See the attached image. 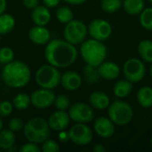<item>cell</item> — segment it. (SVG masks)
<instances>
[{
    "label": "cell",
    "instance_id": "3957f363",
    "mask_svg": "<svg viewBox=\"0 0 152 152\" xmlns=\"http://www.w3.org/2000/svg\"><path fill=\"white\" fill-rule=\"evenodd\" d=\"M79 52L84 61L94 67L102 63L107 56V48L104 44L94 38L82 42Z\"/></svg>",
    "mask_w": 152,
    "mask_h": 152
},
{
    "label": "cell",
    "instance_id": "60d3db41",
    "mask_svg": "<svg viewBox=\"0 0 152 152\" xmlns=\"http://www.w3.org/2000/svg\"><path fill=\"white\" fill-rule=\"evenodd\" d=\"M93 151L94 152H105L106 151V148L102 144L97 143L93 147Z\"/></svg>",
    "mask_w": 152,
    "mask_h": 152
},
{
    "label": "cell",
    "instance_id": "74e56055",
    "mask_svg": "<svg viewBox=\"0 0 152 152\" xmlns=\"http://www.w3.org/2000/svg\"><path fill=\"white\" fill-rule=\"evenodd\" d=\"M23 4L28 9H34L38 5V0H23Z\"/></svg>",
    "mask_w": 152,
    "mask_h": 152
},
{
    "label": "cell",
    "instance_id": "c3c4849f",
    "mask_svg": "<svg viewBox=\"0 0 152 152\" xmlns=\"http://www.w3.org/2000/svg\"><path fill=\"white\" fill-rule=\"evenodd\" d=\"M0 41H1V34H0Z\"/></svg>",
    "mask_w": 152,
    "mask_h": 152
},
{
    "label": "cell",
    "instance_id": "836d02e7",
    "mask_svg": "<svg viewBox=\"0 0 152 152\" xmlns=\"http://www.w3.org/2000/svg\"><path fill=\"white\" fill-rule=\"evenodd\" d=\"M41 151L44 152H58L60 151V146L55 141L48 138L42 142Z\"/></svg>",
    "mask_w": 152,
    "mask_h": 152
},
{
    "label": "cell",
    "instance_id": "8992f818",
    "mask_svg": "<svg viewBox=\"0 0 152 152\" xmlns=\"http://www.w3.org/2000/svg\"><path fill=\"white\" fill-rule=\"evenodd\" d=\"M87 33V27L83 21L78 20H72L66 24L63 36L66 41L76 45L86 40Z\"/></svg>",
    "mask_w": 152,
    "mask_h": 152
},
{
    "label": "cell",
    "instance_id": "1f68e13d",
    "mask_svg": "<svg viewBox=\"0 0 152 152\" xmlns=\"http://www.w3.org/2000/svg\"><path fill=\"white\" fill-rule=\"evenodd\" d=\"M53 104L58 110H67L69 108L70 102H69V99L66 95L60 94L57 97L55 96Z\"/></svg>",
    "mask_w": 152,
    "mask_h": 152
},
{
    "label": "cell",
    "instance_id": "bcb514c9",
    "mask_svg": "<svg viewBox=\"0 0 152 152\" xmlns=\"http://www.w3.org/2000/svg\"><path fill=\"white\" fill-rule=\"evenodd\" d=\"M151 146H152V136H151Z\"/></svg>",
    "mask_w": 152,
    "mask_h": 152
},
{
    "label": "cell",
    "instance_id": "8d00e7d4",
    "mask_svg": "<svg viewBox=\"0 0 152 152\" xmlns=\"http://www.w3.org/2000/svg\"><path fill=\"white\" fill-rule=\"evenodd\" d=\"M19 151L20 152H40L41 149L37 145V143L28 142V143L23 144Z\"/></svg>",
    "mask_w": 152,
    "mask_h": 152
},
{
    "label": "cell",
    "instance_id": "83f0119b",
    "mask_svg": "<svg viewBox=\"0 0 152 152\" xmlns=\"http://www.w3.org/2000/svg\"><path fill=\"white\" fill-rule=\"evenodd\" d=\"M30 95L21 93L18 94L12 100V105L18 110H24L30 105Z\"/></svg>",
    "mask_w": 152,
    "mask_h": 152
},
{
    "label": "cell",
    "instance_id": "7c38bea8",
    "mask_svg": "<svg viewBox=\"0 0 152 152\" xmlns=\"http://www.w3.org/2000/svg\"><path fill=\"white\" fill-rule=\"evenodd\" d=\"M50 129L57 132L65 130L70 122V118L66 110H57L53 112L47 120Z\"/></svg>",
    "mask_w": 152,
    "mask_h": 152
},
{
    "label": "cell",
    "instance_id": "7a4b0ae2",
    "mask_svg": "<svg viewBox=\"0 0 152 152\" xmlns=\"http://www.w3.org/2000/svg\"><path fill=\"white\" fill-rule=\"evenodd\" d=\"M1 77L5 86L20 88L25 86L29 82L31 71L25 62L13 60L9 63L4 64Z\"/></svg>",
    "mask_w": 152,
    "mask_h": 152
},
{
    "label": "cell",
    "instance_id": "d6986e66",
    "mask_svg": "<svg viewBox=\"0 0 152 152\" xmlns=\"http://www.w3.org/2000/svg\"><path fill=\"white\" fill-rule=\"evenodd\" d=\"M34 130L41 134L45 140L50 136V127L48 122L42 118H33L27 122Z\"/></svg>",
    "mask_w": 152,
    "mask_h": 152
},
{
    "label": "cell",
    "instance_id": "44dd1931",
    "mask_svg": "<svg viewBox=\"0 0 152 152\" xmlns=\"http://www.w3.org/2000/svg\"><path fill=\"white\" fill-rule=\"evenodd\" d=\"M133 91V83L126 79L118 81L113 86V93L117 97L125 98L128 96Z\"/></svg>",
    "mask_w": 152,
    "mask_h": 152
},
{
    "label": "cell",
    "instance_id": "7bdbcfd3",
    "mask_svg": "<svg viewBox=\"0 0 152 152\" xmlns=\"http://www.w3.org/2000/svg\"><path fill=\"white\" fill-rule=\"evenodd\" d=\"M64 1L69 4H81L85 3L86 0H64Z\"/></svg>",
    "mask_w": 152,
    "mask_h": 152
},
{
    "label": "cell",
    "instance_id": "484cf974",
    "mask_svg": "<svg viewBox=\"0 0 152 152\" xmlns=\"http://www.w3.org/2000/svg\"><path fill=\"white\" fill-rule=\"evenodd\" d=\"M138 52L143 61L152 63V41L142 40L138 45Z\"/></svg>",
    "mask_w": 152,
    "mask_h": 152
},
{
    "label": "cell",
    "instance_id": "cb8c5ba5",
    "mask_svg": "<svg viewBox=\"0 0 152 152\" xmlns=\"http://www.w3.org/2000/svg\"><path fill=\"white\" fill-rule=\"evenodd\" d=\"M83 74H84V80L88 85H94L98 83L101 77L99 75L97 67H94L89 64H86L84 67Z\"/></svg>",
    "mask_w": 152,
    "mask_h": 152
},
{
    "label": "cell",
    "instance_id": "e575fe53",
    "mask_svg": "<svg viewBox=\"0 0 152 152\" xmlns=\"http://www.w3.org/2000/svg\"><path fill=\"white\" fill-rule=\"evenodd\" d=\"M8 127L10 130H12L14 133H18L21 131L24 127V122L21 118H12L8 123Z\"/></svg>",
    "mask_w": 152,
    "mask_h": 152
},
{
    "label": "cell",
    "instance_id": "7dc6e473",
    "mask_svg": "<svg viewBox=\"0 0 152 152\" xmlns=\"http://www.w3.org/2000/svg\"><path fill=\"white\" fill-rule=\"evenodd\" d=\"M149 1H150V2H151V3L152 4V0H149Z\"/></svg>",
    "mask_w": 152,
    "mask_h": 152
},
{
    "label": "cell",
    "instance_id": "603a6c76",
    "mask_svg": "<svg viewBox=\"0 0 152 152\" xmlns=\"http://www.w3.org/2000/svg\"><path fill=\"white\" fill-rule=\"evenodd\" d=\"M123 7L130 15H138L144 9V0H124Z\"/></svg>",
    "mask_w": 152,
    "mask_h": 152
},
{
    "label": "cell",
    "instance_id": "5b68a950",
    "mask_svg": "<svg viewBox=\"0 0 152 152\" xmlns=\"http://www.w3.org/2000/svg\"><path fill=\"white\" fill-rule=\"evenodd\" d=\"M108 115L110 119L117 126H126L134 117L132 106L123 101H115L109 106Z\"/></svg>",
    "mask_w": 152,
    "mask_h": 152
},
{
    "label": "cell",
    "instance_id": "d4e9b609",
    "mask_svg": "<svg viewBox=\"0 0 152 152\" xmlns=\"http://www.w3.org/2000/svg\"><path fill=\"white\" fill-rule=\"evenodd\" d=\"M15 26V20L11 14L3 13L0 15V34L4 35L11 32Z\"/></svg>",
    "mask_w": 152,
    "mask_h": 152
},
{
    "label": "cell",
    "instance_id": "d590c367",
    "mask_svg": "<svg viewBox=\"0 0 152 152\" xmlns=\"http://www.w3.org/2000/svg\"><path fill=\"white\" fill-rule=\"evenodd\" d=\"M13 105L9 101H2L0 102V117L6 118L12 111Z\"/></svg>",
    "mask_w": 152,
    "mask_h": 152
},
{
    "label": "cell",
    "instance_id": "277c9868",
    "mask_svg": "<svg viewBox=\"0 0 152 152\" xmlns=\"http://www.w3.org/2000/svg\"><path fill=\"white\" fill-rule=\"evenodd\" d=\"M61 74L58 68L47 64L41 66L36 72L35 79L41 88L53 89L61 84Z\"/></svg>",
    "mask_w": 152,
    "mask_h": 152
},
{
    "label": "cell",
    "instance_id": "ba28073f",
    "mask_svg": "<svg viewBox=\"0 0 152 152\" xmlns=\"http://www.w3.org/2000/svg\"><path fill=\"white\" fill-rule=\"evenodd\" d=\"M69 140L79 146L87 145L93 140L92 129L84 123H77L72 126L69 131Z\"/></svg>",
    "mask_w": 152,
    "mask_h": 152
},
{
    "label": "cell",
    "instance_id": "9c48e42d",
    "mask_svg": "<svg viewBox=\"0 0 152 152\" xmlns=\"http://www.w3.org/2000/svg\"><path fill=\"white\" fill-rule=\"evenodd\" d=\"M87 30L92 38L102 42L107 40L112 33V28L110 22L102 19H95L92 20Z\"/></svg>",
    "mask_w": 152,
    "mask_h": 152
},
{
    "label": "cell",
    "instance_id": "f546056e",
    "mask_svg": "<svg viewBox=\"0 0 152 152\" xmlns=\"http://www.w3.org/2000/svg\"><path fill=\"white\" fill-rule=\"evenodd\" d=\"M140 23L147 30H152V7L144 8L140 13Z\"/></svg>",
    "mask_w": 152,
    "mask_h": 152
},
{
    "label": "cell",
    "instance_id": "ee69618b",
    "mask_svg": "<svg viewBox=\"0 0 152 152\" xmlns=\"http://www.w3.org/2000/svg\"><path fill=\"white\" fill-rule=\"evenodd\" d=\"M3 129V121L1 119V117H0V131Z\"/></svg>",
    "mask_w": 152,
    "mask_h": 152
},
{
    "label": "cell",
    "instance_id": "ffe728a7",
    "mask_svg": "<svg viewBox=\"0 0 152 152\" xmlns=\"http://www.w3.org/2000/svg\"><path fill=\"white\" fill-rule=\"evenodd\" d=\"M137 102L143 108L152 107V87L142 86L141 87L136 95Z\"/></svg>",
    "mask_w": 152,
    "mask_h": 152
},
{
    "label": "cell",
    "instance_id": "2e32d148",
    "mask_svg": "<svg viewBox=\"0 0 152 152\" xmlns=\"http://www.w3.org/2000/svg\"><path fill=\"white\" fill-rule=\"evenodd\" d=\"M97 69L100 77L106 80L116 79L120 74L118 65L111 61H103L97 67Z\"/></svg>",
    "mask_w": 152,
    "mask_h": 152
},
{
    "label": "cell",
    "instance_id": "b9f144b4",
    "mask_svg": "<svg viewBox=\"0 0 152 152\" xmlns=\"http://www.w3.org/2000/svg\"><path fill=\"white\" fill-rule=\"evenodd\" d=\"M6 0H0V15L3 14L6 9Z\"/></svg>",
    "mask_w": 152,
    "mask_h": 152
},
{
    "label": "cell",
    "instance_id": "5bb4252c",
    "mask_svg": "<svg viewBox=\"0 0 152 152\" xmlns=\"http://www.w3.org/2000/svg\"><path fill=\"white\" fill-rule=\"evenodd\" d=\"M28 38L31 42L38 45H46L51 38L50 31L45 26L36 25L28 31Z\"/></svg>",
    "mask_w": 152,
    "mask_h": 152
},
{
    "label": "cell",
    "instance_id": "30bf717a",
    "mask_svg": "<svg viewBox=\"0 0 152 152\" xmlns=\"http://www.w3.org/2000/svg\"><path fill=\"white\" fill-rule=\"evenodd\" d=\"M70 120L75 123H89L94 118V111L90 106L83 102H76L69 108Z\"/></svg>",
    "mask_w": 152,
    "mask_h": 152
},
{
    "label": "cell",
    "instance_id": "52a82bcc",
    "mask_svg": "<svg viewBox=\"0 0 152 152\" xmlns=\"http://www.w3.org/2000/svg\"><path fill=\"white\" fill-rule=\"evenodd\" d=\"M123 72L126 80L131 83H138L143 79L146 73V68L141 60L131 58L125 62Z\"/></svg>",
    "mask_w": 152,
    "mask_h": 152
},
{
    "label": "cell",
    "instance_id": "4dcf8cb0",
    "mask_svg": "<svg viewBox=\"0 0 152 152\" xmlns=\"http://www.w3.org/2000/svg\"><path fill=\"white\" fill-rule=\"evenodd\" d=\"M122 5L121 0H102L101 7L108 13H114L120 9Z\"/></svg>",
    "mask_w": 152,
    "mask_h": 152
},
{
    "label": "cell",
    "instance_id": "f1b7e54d",
    "mask_svg": "<svg viewBox=\"0 0 152 152\" xmlns=\"http://www.w3.org/2000/svg\"><path fill=\"white\" fill-rule=\"evenodd\" d=\"M56 18L61 23L67 24L73 20V12L68 6H61L56 11Z\"/></svg>",
    "mask_w": 152,
    "mask_h": 152
},
{
    "label": "cell",
    "instance_id": "6da1fadb",
    "mask_svg": "<svg viewBox=\"0 0 152 152\" xmlns=\"http://www.w3.org/2000/svg\"><path fill=\"white\" fill-rule=\"evenodd\" d=\"M76 46L66 40H50L45 49V56L48 62L58 69H64L72 65L77 58Z\"/></svg>",
    "mask_w": 152,
    "mask_h": 152
},
{
    "label": "cell",
    "instance_id": "d6a6232c",
    "mask_svg": "<svg viewBox=\"0 0 152 152\" xmlns=\"http://www.w3.org/2000/svg\"><path fill=\"white\" fill-rule=\"evenodd\" d=\"M14 60V53L10 47H3L0 49V63L7 64Z\"/></svg>",
    "mask_w": 152,
    "mask_h": 152
},
{
    "label": "cell",
    "instance_id": "e0dca14e",
    "mask_svg": "<svg viewBox=\"0 0 152 152\" xmlns=\"http://www.w3.org/2000/svg\"><path fill=\"white\" fill-rule=\"evenodd\" d=\"M31 18L36 25L46 26L51 20V12L48 7L44 5H37L32 10Z\"/></svg>",
    "mask_w": 152,
    "mask_h": 152
},
{
    "label": "cell",
    "instance_id": "ac0fdd59",
    "mask_svg": "<svg viewBox=\"0 0 152 152\" xmlns=\"http://www.w3.org/2000/svg\"><path fill=\"white\" fill-rule=\"evenodd\" d=\"M89 102L91 106L96 110H105L109 108L110 104V99L107 94L96 91L90 94Z\"/></svg>",
    "mask_w": 152,
    "mask_h": 152
},
{
    "label": "cell",
    "instance_id": "4fadbf2b",
    "mask_svg": "<svg viewBox=\"0 0 152 152\" xmlns=\"http://www.w3.org/2000/svg\"><path fill=\"white\" fill-rule=\"evenodd\" d=\"M94 132L102 138H110L114 134V123L106 117H99L94 123Z\"/></svg>",
    "mask_w": 152,
    "mask_h": 152
},
{
    "label": "cell",
    "instance_id": "f6af8a7d",
    "mask_svg": "<svg viewBox=\"0 0 152 152\" xmlns=\"http://www.w3.org/2000/svg\"><path fill=\"white\" fill-rule=\"evenodd\" d=\"M151 77H152V65H151Z\"/></svg>",
    "mask_w": 152,
    "mask_h": 152
},
{
    "label": "cell",
    "instance_id": "ab89813d",
    "mask_svg": "<svg viewBox=\"0 0 152 152\" xmlns=\"http://www.w3.org/2000/svg\"><path fill=\"white\" fill-rule=\"evenodd\" d=\"M59 139L61 141V142H67L69 140V133H66L63 131H61L60 134H59Z\"/></svg>",
    "mask_w": 152,
    "mask_h": 152
},
{
    "label": "cell",
    "instance_id": "9a60e30c",
    "mask_svg": "<svg viewBox=\"0 0 152 152\" xmlns=\"http://www.w3.org/2000/svg\"><path fill=\"white\" fill-rule=\"evenodd\" d=\"M61 85L65 90L75 91L81 86L82 77L77 71L69 70L66 71L63 75H61Z\"/></svg>",
    "mask_w": 152,
    "mask_h": 152
},
{
    "label": "cell",
    "instance_id": "8fae6325",
    "mask_svg": "<svg viewBox=\"0 0 152 152\" xmlns=\"http://www.w3.org/2000/svg\"><path fill=\"white\" fill-rule=\"evenodd\" d=\"M55 94L52 89L41 88L34 91L30 94L31 104L37 109H45L53 104Z\"/></svg>",
    "mask_w": 152,
    "mask_h": 152
},
{
    "label": "cell",
    "instance_id": "f35d334b",
    "mask_svg": "<svg viewBox=\"0 0 152 152\" xmlns=\"http://www.w3.org/2000/svg\"><path fill=\"white\" fill-rule=\"evenodd\" d=\"M61 0H43L45 5L48 8H53L55 7L59 4Z\"/></svg>",
    "mask_w": 152,
    "mask_h": 152
},
{
    "label": "cell",
    "instance_id": "7402d4cb",
    "mask_svg": "<svg viewBox=\"0 0 152 152\" xmlns=\"http://www.w3.org/2000/svg\"><path fill=\"white\" fill-rule=\"evenodd\" d=\"M16 142L15 133L10 129H2L0 131V149L7 151L13 147Z\"/></svg>",
    "mask_w": 152,
    "mask_h": 152
},
{
    "label": "cell",
    "instance_id": "4316f807",
    "mask_svg": "<svg viewBox=\"0 0 152 152\" xmlns=\"http://www.w3.org/2000/svg\"><path fill=\"white\" fill-rule=\"evenodd\" d=\"M23 134L26 140L29 142H34L37 144V143H42L44 141H45V139L41 134H39L36 130H34L28 123L24 125Z\"/></svg>",
    "mask_w": 152,
    "mask_h": 152
}]
</instances>
